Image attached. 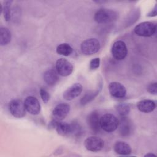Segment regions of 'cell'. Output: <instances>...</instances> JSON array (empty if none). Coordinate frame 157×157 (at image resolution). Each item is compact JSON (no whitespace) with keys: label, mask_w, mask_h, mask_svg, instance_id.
<instances>
[{"label":"cell","mask_w":157,"mask_h":157,"mask_svg":"<svg viewBox=\"0 0 157 157\" xmlns=\"http://www.w3.org/2000/svg\"><path fill=\"white\" fill-rule=\"evenodd\" d=\"M99 65L100 59L99 58H94L90 62V69L91 70H95L99 67Z\"/></svg>","instance_id":"obj_26"},{"label":"cell","mask_w":157,"mask_h":157,"mask_svg":"<svg viewBox=\"0 0 157 157\" xmlns=\"http://www.w3.org/2000/svg\"><path fill=\"white\" fill-rule=\"evenodd\" d=\"M10 113L16 118H22L26 115V109L24 102L20 99H13L9 104Z\"/></svg>","instance_id":"obj_5"},{"label":"cell","mask_w":157,"mask_h":157,"mask_svg":"<svg viewBox=\"0 0 157 157\" xmlns=\"http://www.w3.org/2000/svg\"><path fill=\"white\" fill-rule=\"evenodd\" d=\"M70 111V106L69 104L61 103L56 105L52 112L53 120L61 121L68 115Z\"/></svg>","instance_id":"obj_11"},{"label":"cell","mask_w":157,"mask_h":157,"mask_svg":"<svg viewBox=\"0 0 157 157\" xmlns=\"http://www.w3.org/2000/svg\"><path fill=\"white\" fill-rule=\"evenodd\" d=\"M43 78L45 83L48 85H55L58 80L57 72L53 69H49L46 71L44 74Z\"/></svg>","instance_id":"obj_18"},{"label":"cell","mask_w":157,"mask_h":157,"mask_svg":"<svg viewBox=\"0 0 157 157\" xmlns=\"http://www.w3.org/2000/svg\"><path fill=\"white\" fill-rule=\"evenodd\" d=\"M113 57L117 60H123L124 59L128 53V49L124 42L117 40L115 42L111 49Z\"/></svg>","instance_id":"obj_6"},{"label":"cell","mask_w":157,"mask_h":157,"mask_svg":"<svg viewBox=\"0 0 157 157\" xmlns=\"http://www.w3.org/2000/svg\"><path fill=\"white\" fill-rule=\"evenodd\" d=\"M83 86L79 83H75L66 89L63 94V97L65 100L71 101L78 97L82 92Z\"/></svg>","instance_id":"obj_13"},{"label":"cell","mask_w":157,"mask_h":157,"mask_svg":"<svg viewBox=\"0 0 157 157\" xmlns=\"http://www.w3.org/2000/svg\"><path fill=\"white\" fill-rule=\"evenodd\" d=\"M24 105L26 111L32 115H37L40 111L39 101L34 96L26 97L24 101Z\"/></svg>","instance_id":"obj_9"},{"label":"cell","mask_w":157,"mask_h":157,"mask_svg":"<svg viewBox=\"0 0 157 157\" xmlns=\"http://www.w3.org/2000/svg\"><path fill=\"white\" fill-rule=\"evenodd\" d=\"M40 97H41L43 102L44 103L47 104L50 99V94L48 93V91L46 90H45L44 88H41L40 89Z\"/></svg>","instance_id":"obj_25"},{"label":"cell","mask_w":157,"mask_h":157,"mask_svg":"<svg viewBox=\"0 0 157 157\" xmlns=\"http://www.w3.org/2000/svg\"><path fill=\"white\" fill-rule=\"evenodd\" d=\"M118 14L115 10L108 9H100L94 13V19L99 24L109 23L115 21Z\"/></svg>","instance_id":"obj_1"},{"label":"cell","mask_w":157,"mask_h":157,"mask_svg":"<svg viewBox=\"0 0 157 157\" xmlns=\"http://www.w3.org/2000/svg\"><path fill=\"white\" fill-rule=\"evenodd\" d=\"M156 30V25L153 22L144 21L139 23L134 29V33L139 36L150 37Z\"/></svg>","instance_id":"obj_3"},{"label":"cell","mask_w":157,"mask_h":157,"mask_svg":"<svg viewBox=\"0 0 157 157\" xmlns=\"http://www.w3.org/2000/svg\"><path fill=\"white\" fill-rule=\"evenodd\" d=\"M147 91L152 94H155L156 95L157 93V85H156V82H153L150 83L148 87H147Z\"/></svg>","instance_id":"obj_27"},{"label":"cell","mask_w":157,"mask_h":157,"mask_svg":"<svg viewBox=\"0 0 157 157\" xmlns=\"http://www.w3.org/2000/svg\"><path fill=\"white\" fill-rule=\"evenodd\" d=\"M52 127H55L56 132L61 136H66L71 135V123L69 124L66 122H63L61 121L53 120L51 122Z\"/></svg>","instance_id":"obj_14"},{"label":"cell","mask_w":157,"mask_h":157,"mask_svg":"<svg viewBox=\"0 0 157 157\" xmlns=\"http://www.w3.org/2000/svg\"><path fill=\"white\" fill-rule=\"evenodd\" d=\"M73 52V49L72 47L67 44V43H63L58 45L56 47V52L58 54L63 55V56H69Z\"/></svg>","instance_id":"obj_20"},{"label":"cell","mask_w":157,"mask_h":157,"mask_svg":"<svg viewBox=\"0 0 157 157\" xmlns=\"http://www.w3.org/2000/svg\"><path fill=\"white\" fill-rule=\"evenodd\" d=\"M109 91L110 95L115 98H123L126 94V89L123 85L117 82L109 83Z\"/></svg>","instance_id":"obj_12"},{"label":"cell","mask_w":157,"mask_h":157,"mask_svg":"<svg viewBox=\"0 0 157 157\" xmlns=\"http://www.w3.org/2000/svg\"><path fill=\"white\" fill-rule=\"evenodd\" d=\"M12 34L10 31L6 27L0 29V44L2 46L8 44L11 40Z\"/></svg>","instance_id":"obj_19"},{"label":"cell","mask_w":157,"mask_h":157,"mask_svg":"<svg viewBox=\"0 0 157 157\" xmlns=\"http://www.w3.org/2000/svg\"><path fill=\"white\" fill-rule=\"evenodd\" d=\"M84 146L86 150L93 152L101 151L104 146V140L97 136H91L84 141Z\"/></svg>","instance_id":"obj_7"},{"label":"cell","mask_w":157,"mask_h":157,"mask_svg":"<svg viewBox=\"0 0 157 157\" xmlns=\"http://www.w3.org/2000/svg\"><path fill=\"white\" fill-rule=\"evenodd\" d=\"M71 135L79 137L80 134L82 133V128L80 126V124L77 122L74 121L71 123Z\"/></svg>","instance_id":"obj_24"},{"label":"cell","mask_w":157,"mask_h":157,"mask_svg":"<svg viewBox=\"0 0 157 157\" xmlns=\"http://www.w3.org/2000/svg\"><path fill=\"white\" fill-rule=\"evenodd\" d=\"M100 118L99 112L97 110H93L90 112L86 118V121L89 128L94 133L98 132L101 129Z\"/></svg>","instance_id":"obj_10"},{"label":"cell","mask_w":157,"mask_h":157,"mask_svg":"<svg viewBox=\"0 0 157 157\" xmlns=\"http://www.w3.org/2000/svg\"><path fill=\"white\" fill-rule=\"evenodd\" d=\"M118 124L119 120L113 114L105 113L101 117V128L106 132H111L115 131L117 129Z\"/></svg>","instance_id":"obj_2"},{"label":"cell","mask_w":157,"mask_h":157,"mask_svg":"<svg viewBox=\"0 0 157 157\" xmlns=\"http://www.w3.org/2000/svg\"><path fill=\"white\" fill-rule=\"evenodd\" d=\"M113 149L116 153L121 155H128L132 151L131 146L128 143L123 141L117 142L114 145Z\"/></svg>","instance_id":"obj_17"},{"label":"cell","mask_w":157,"mask_h":157,"mask_svg":"<svg viewBox=\"0 0 157 157\" xmlns=\"http://www.w3.org/2000/svg\"><path fill=\"white\" fill-rule=\"evenodd\" d=\"M55 67L57 73L63 77L69 75L73 71V66L71 63L63 58L56 61Z\"/></svg>","instance_id":"obj_8"},{"label":"cell","mask_w":157,"mask_h":157,"mask_svg":"<svg viewBox=\"0 0 157 157\" xmlns=\"http://www.w3.org/2000/svg\"><path fill=\"white\" fill-rule=\"evenodd\" d=\"M100 90H96L94 91H89L87 93H85V94L82 98L80 100V104L82 105H84L90 102H91L92 100H93L99 94Z\"/></svg>","instance_id":"obj_21"},{"label":"cell","mask_w":157,"mask_h":157,"mask_svg":"<svg viewBox=\"0 0 157 157\" xmlns=\"http://www.w3.org/2000/svg\"><path fill=\"white\" fill-rule=\"evenodd\" d=\"M156 13H157V7H156V5L155 6L154 8L149 12V13L147 14L148 17H155L156 15Z\"/></svg>","instance_id":"obj_28"},{"label":"cell","mask_w":157,"mask_h":157,"mask_svg":"<svg viewBox=\"0 0 157 157\" xmlns=\"http://www.w3.org/2000/svg\"><path fill=\"white\" fill-rule=\"evenodd\" d=\"M118 128L119 129V132L122 136H128L131 133V122L126 117H121V118L119 121Z\"/></svg>","instance_id":"obj_15"},{"label":"cell","mask_w":157,"mask_h":157,"mask_svg":"<svg viewBox=\"0 0 157 157\" xmlns=\"http://www.w3.org/2000/svg\"><path fill=\"white\" fill-rule=\"evenodd\" d=\"M12 1H7L4 2L3 9H2V13L4 15V18L6 21H10L11 18V4Z\"/></svg>","instance_id":"obj_23"},{"label":"cell","mask_w":157,"mask_h":157,"mask_svg":"<svg viewBox=\"0 0 157 157\" xmlns=\"http://www.w3.org/2000/svg\"><path fill=\"white\" fill-rule=\"evenodd\" d=\"M156 156V155H155V154H153V153H147V154H146V155H145V156Z\"/></svg>","instance_id":"obj_29"},{"label":"cell","mask_w":157,"mask_h":157,"mask_svg":"<svg viewBox=\"0 0 157 157\" xmlns=\"http://www.w3.org/2000/svg\"><path fill=\"white\" fill-rule=\"evenodd\" d=\"M116 110L121 117H126L130 112V107L128 104L120 103L116 106Z\"/></svg>","instance_id":"obj_22"},{"label":"cell","mask_w":157,"mask_h":157,"mask_svg":"<svg viewBox=\"0 0 157 157\" xmlns=\"http://www.w3.org/2000/svg\"><path fill=\"white\" fill-rule=\"evenodd\" d=\"M101 45L99 40L95 38H90L85 40L80 45V49L85 55H91L97 53L100 49Z\"/></svg>","instance_id":"obj_4"},{"label":"cell","mask_w":157,"mask_h":157,"mask_svg":"<svg viewBox=\"0 0 157 157\" xmlns=\"http://www.w3.org/2000/svg\"><path fill=\"white\" fill-rule=\"evenodd\" d=\"M139 111L144 113H149L153 111L156 107V103L150 99H143L139 101L137 105Z\"/></svg>","instance_id":"obj_16"}]
</instances>
